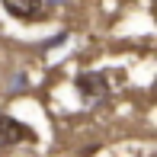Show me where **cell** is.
<instances>
[{
    "label": "cell",
    "instance_id": "obj_1",
    "mask_svg": "<svg viewBox=\"0 0 157 157\" xmlns=\"http://www.w3.org/2000/svg\"><path fill=\"white\" fill-rule=\"evenodd\" d=\"M74 90L83 106H99L103 99H109V77L103 71H83L74 77Z\"/></svg>",
    "mask_w": 157,
    "mask_h": 157
},
{
    "label": "cell",
    "instance_id": "obj_2",
    "mask_svg": "<svg viewBox=\"0 0 157 157\" xmlns=\"http://www.w3.org/2000/svg\"><path fill=\"white\" fill-rule=\"evenodd\" d=\"M35 141V132L26 122H19L16 116H6L0 112V144L3 147H13V144H32Z\"/></svg>",
    "mask_w": 157,
    "mask_h": 157
},
{
    "label": "cell",
    "instance_id": "obj_3",
    "mask_svg": "<svg viewBox=\"0 0 157 157\" xmlns=\"http://www.w3.org/2000/svg\"><path fill=\"white\" fill-rule=\"evenodd\" d=\"M3 10L10 13L13 19H23V23H35V19L45 16V0H0Z\"/></svg>",
    "mask_w": 157,
    "mask_h": 157
},
{
    "label": "cell",
    "instance_id": "obj_4",
    "mask_svg": "<svg viewBox=\"0 0 157 157\" xmlns=\"http://www.w3.org/2000/svg\"><path fill=\"white\" fill-rule=\"evenodd\" d=\"M55 3H61V0H55Z\"/></svg>",
    "mask_w": 157,
    "mask_h": 157
}]
</instances>
